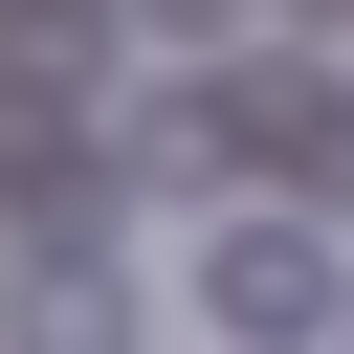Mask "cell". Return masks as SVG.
I'll return each mask as SVG.
<instances>
[{
    "label": "cell",
    "instance_id": "obj_1",
    "mask_svg": "<svg viewBox=\"0 0 354 354\" xmlns=\"http://www.w3.org/2000/svg\"><path fill=\"white\" fill-rule=\"evenodd\" d=\"M310 310H332V243L243 221V243H221V332H310Z\"/></svg>",
    "mask_w": 354,
    "mask_h": 354
},
{
    "label": "cell",
    "instance_id": "obj_2",
    "mask_svg": "<svg viewBox=\"0 0 354 354\" xmlns=\"http://www.w3.org/2000/svg\"><path fill=\"white\" fill-rule=\"evenodd\" d=\"M243 133H266V155H288V177H310V199H354V88H310V111H288V88H266V111H243Z\"/></svg>",
    "mask_w": 354,
    "mask_h": 354
}]
</instances>
